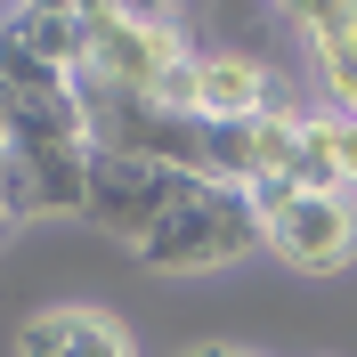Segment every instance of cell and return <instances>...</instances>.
<instances>
[{
	"mask_svg": "<svg viewBox=\"0 0 357 357\" xmlns=\"http://www.w3.org/2000/svg\"><path fill=\"white\" fill-rule=\"evenodd\" d=\"M252 252H268L252 195H244V187L187 178V195L171 203V220L146 236L138 260L155 268V276H211V268H236V260H252Z\"/></svg>",
	"mask_w": 357,
	"mask_h": 357,
	"instance_id": "obj_1",
	"label": "cell"
},
{
	"mask_svg": "<svg viewBox=\"0 0 357 357\" xmlns=\"http://www.w3.org/2000/svg\"><path fill=\"white\" fill-rule=\"evenodd\" d=\"M244 195L260 211L268 260L301 268V276H341L357 260V195H341V187H292V178H260Z\"/></svg>",
	"mask_w": 357,
	"mask_h": 357,
	"instance_id": "obj_2",
	"label": "cell"
},
{
	"mask_svg": "<svg viewBox=\"0 0 357 357\" xmlns=\"http://www.w3.org/2000/svg\"><path fill=\"white\" fill-rule=\"evenodd\" d=\"M195 49L178 24H138V17H98L89 24V49L82 66H73V98L82 106H114V98H155L178 66H187Z\"/></svg>",
	"mask_w": 357,
	"mask_h": 357,
	"instance_id": "obj_3",
	"label": "cell"
},
{
	"mask_svg": "<svg viewBox=\"0 0 357 357\" xmlns=\"http://www.w3.org/2000/svg\"><path fill=\"white\" fill-rule=\"evenodd\" d=\"M187 195V178L162 171V162H138V155H98L89 162V195H82V220L106 227L114 244L146 252V236H155L162 220H171V203Z\"/></svg>",
	"mask_w": 357,
	"mask_h": 357,
	"instance_id": "obj_4",
	"label": "cell"
},
{
	"mask_svg": "<svg viewBox=\"0 0 357 357\" xmlns=\"http://www.w3.org/2000/svg\"><path fill=\"white\" fill-rule=\"evenodd\" d=\"M155 98L178 114H203V122H252V114L276 106V82H268V66L252 49H195Z\"/></svg>",
	"mask_w": 357,
	"mask_h": 357,
	"instance_id": "obj_5",
	"label": "cell"
},
{
	"mask_svg": "<svg viewBox=\"0 0 357 357\" xmlns=\"http://www.w3.org/2000/svg\"><path fill=\"white\" fill-rule=\"evenodd\" d=\"M17 357H138V341L106 309H41V317H24Z\"/></svg>",
	"mask_w": 357,
	"mask_h": 357,
	"instance_id": "obj_6",
	"label": "cell"
},
{
	"mask_svg": "<svg viewBox=\"0 0 357 357\" xmlns=\"http://www.w3.org/2000/svg\"><path fill=\"white\" fill-rule=\"evenodd\" d=\"M309 66H317V89L333 114H357V17L349 24H325L309 33Z\"/></svg>",
	"mask_w": 357,
	"mask_h": 357,
	"instance_id": "obj_7",
	"label": "cell"
},
{
	"mask_svg": "<svg viewBox=\"0 0 357 357\" xmlns=\"http://www.w3.org/2000/svg\"><path fill=\"white\" fill-rule=\"evenodd\" d=\"M276 17L309 41V33H325V24H349L357 17V0H276Z\"/></svg>",
	"mask_w": 357,
	"mask_h": 357,
	"instance_id": "obj_8",
	"label": "cell"
},
{
	"mask_svg": "<svg viewBox=\"0 0 357 357\" xmlns=\"http://www.w3.org/2000/svg\"><path fill=\"white\" fill-rule=\"evenodd\" d=\"M114 17H138V24H178V8L187 0H106Z\"/></svg>",
	"mask_w": 357,
	"mask_h": 357,
	"instance_id": "obj_9",
	"label": "cell"
},
{
	"mask_svg": "<svg viewBox=\"0 0 357 357\" xmlns=\"http://www.w3.org/2000/svg\"><path fill=\"white\" fill-rule=\"evenodd\" d=\"M8 171H17V146H8V122H0V203H8Z\"/></svg>",
	"mask_w": 357,
	"mask_h": 357,
	"instance_id": "obj_10",
	"label": "cell"
},
{
	"mask_svg": "<svg viewBox=\"0 0 357 357\" xmlns=\"http://www.w3.org/2000/svg\"><path fill=\"white\" fill-rule=\"evenodd\" d=\"M178 357H252V349H227V341H203V349H178Z\"/></svg>",
	"mask_w": 357,
	"mask_h": 357,
	"instance_id": "obj_11",
	"label": "cell"
},
{
	"mask_svg": "<svg viewBox=\"0 0 357 357\" xmlns=\"http://www.w3.org/2000/svg\"><path fill=\"white\" fill-rule=\"evenodd\" d=\"M8 227H24V220H17V211H8V203H0V244H8Z\"/></svg>",
	"mask_w": 357,
	"mask_h": 357,
	"instance_id": "obj_12",
	"label": "cell"
},
{
	"mask_svg": "<svg viewBox=\"0 0 357 357\" xmlns=\"http://www.w3.org/2000/svg\"><path fill=\"white\" fill-rule=\"evenodd\" d=\"M8 17H17V0H0V24H8Z\"/></svg>",
	"mask_w": 357,
	"mask_h": 357,
	"instance_id": "obj_13",
	"label": "cell"
}]
</instances>
